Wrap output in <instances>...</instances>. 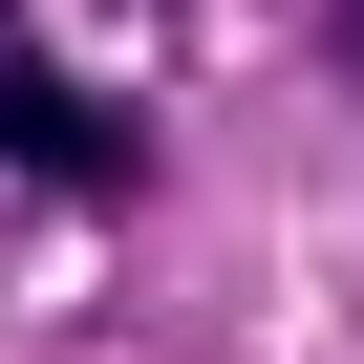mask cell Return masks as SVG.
<instances>
[{"mask_svg":"<svg viewBox=\"0 0 364 364\" xmlns=\"http://www.w3.org/2000/svg\"><path fill=\"white\" fill-rule=\"evenodd\" d=\"M0 150H22L43 193H86V215H107V193H150V107H107V86H65L22 0H0Z\"/></svg>","mask_w":364,"mask_h":364,"instance_id":"6da1fadb","label":"cell"}]
</instances>
